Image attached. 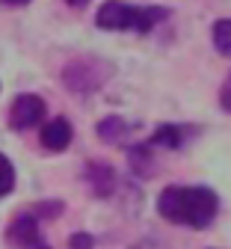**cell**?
I'll list each match as a JSON object with an SVG mask.
<instances>
[{
	"label": "cell",
	"instance_id": "cell-1",
	"mask_svg": "<svg viewBox=\"0 0 231 249\" xmlns=\"http://www.w3.org/2000/svg\"><path fill=\"white\" fill-rule=\"evenodd\" d=\"M157 213L172 226L208 229L219 213V196L208 184H166L157 196Z\"/></svg>",
	"mask_w": 231,
	"mask_h": 249
},
{
	"label": "cell",
	"instance_id": "cell-2",
	"mask_svg": "<svg viewBox=\"0 0 231 249\" xmlns=\"http://www.w3.org/2000/svg\"><path fill=\"white\" fill-rule=\"evenodd\" d=\"M172 15L169 6H140V3H124V0H107L101 3L95 15V24L110 33H151L157 24H163Z\"/></svg>",
	"mask_w": 231,
	"mask_h": 249
},
{
	"label": "cell",
	"instance_id": "cell-3",
	"mask_svg": "<svg viewBox=\"0 0 231 249\" xmlns=\"http://www.w3.org/2000/svg\"><path fill=\"white\" fill-rule=\"evenodd\" d=\"M113 66L104 59H95V56H80V59H71L65 62L62 69V83L69 86L71 92H77V95H92V92H98L110 77H113Z\"/></svg>",
	"mask_w": 231,
	"mask_h": 249
},
{
	"label": "cell",
	"instance_id": "cell-4",
	"mask_svg": "<svg viewBox=\"0 0 231 249\" xmlns=\"http://www.w3.org/2000/svg\"><path fill=\"white\" fill-rule=\"evenodd\" d=\"M3 237H6L9 249H53L42 237V220L33 211H24V213L12 216Z\"/></svg>",
	"mask_w": 231,
	"mask_h": 249
},
{
	"label": "cell",
	"instance_id": "cell-5",
	"mask_svg": "<svg viewBox=\"0 0 231 249\" xmlns=\"http://www.w3.org/2000/svg\"><path fill=\"white\" fill-rule=\"evenodd\" d=\"M48 113V104L39 98V95H18L12 104H9V128L12 131H30L36 128V124H42Z\"/></svg>",
	"mask_w": 231,
	"mask_h": 249
},
{
	"label": "cell",
	"instance_id": "cell-6",
	"mask_svg": "<svg viewBox=\"0 0 231 249\" xmlns=\"http://www.w3.org/2000/svg\"><path fill=\"white\" fill-rule=\"evenodd\" d=\"M199 124H181V122H166L157 124V131L148 137L151 148H166V151H178L184 145H190L195 137H199Z\"/></svg>",
	"mask_w": 231,
	"mask_h": 249
},
{
	"label": "cell",
	"instance_id": "cell-7",
	"mask_svg": "<svg viewBox=\"0 0 231 249\" xmlns=\"http://www.w3.org/2000/svg\"><path fill=\"white\" fill-rule=\"evenodd\" d=\"M39 140H42V145L48 151H65V148L71 145V140H74V124L65 116H56V119H51V122L42 124Z\"/></svg>",
	"mask_w": 231,
	"mask_h": 249
},
{
	"label": "cell",
	"instance_id": "cell-8",
	"mask_svg": "<svg viewBox=\"0 0 231 249\" xmlns=\"http://www.w3.org/2000/svg\"><path fill=\"white\" fill-rule=\"evenodd\" d=\"M83 178H86V187H89L98 199H107V196H113V190H116V172H113V166H107V163H98V160L86 163V166H83Z\"/></svg>",
	"mask_w": 231,
	"mask_h": 249
},
{
	"label": "cell",
	"instance_id": "cell-9",
	"mask_svg": "<svg viewBox=\"0 0 231 249\" xmlns=\"http://www.w3.org/2000/svg\"><path fill=\"white\" fill-rule=\"evenodd\" d=\"M98 140H101L104 145H127L130 134H134V124H130L127 119L122 116H107L98 122V128H95Z\"/></svg>",
	"mask_w": 231,
	"mask_h": 249
},
{
	"label": "cell",
	"instance_id": "cell-10",
	"mask_svg": "<svg viewBox=\"0 0 231 249\" xmlns=\"http://www.w3.org/2000/svg\"><path fill=\"white\" fill-rule=\"evenodd\" d=\"M127 160H130V169H134L137 178H151L157 172V158H154V148L148 142L130 145L127 148Z\"/></svg>",
	"mask_w": 231,
	"mask_h": 249
},
{
	"label": "cell",
	"instance_id": "cell-11",
	"mask_svg": "<svg viewBox=\"0 0 231 249\" xmlns=\"http://www.w3.org/2000/svg\"><path fill=\"white\" fill-rule=\"evenodd\" d=\"M211 39H213L216 53L225 56V59H231V18H219V21H213Z\"/></svg>",
	"mask_w": 231,
	"mask_h": 249
},
{
	"label": "cell",
	"instance_id": "cell-12",
	"mask_svg": "<svg viewBox=\"0 0 231 249\" xmlns=\"http://www.w3.org/2000/svg\"><path fill=\"white\" fill-rule=\"evenodd\" d=\"M15 190V166L12 160L0 151V196H9Z\"/></svg>",
	"mask_w": 231,
	"mask_h": 249
},
{
	"label": "cell",
	"instance_id": "cell-13",
	"mask_svg": "<svg viewBox=\"0 0 231 249\" xmlns=\"http://www.w3.org/2000/svg\"><path fill=\"white\" fill-rule=\"evenodd\" d=\"M62 208H65V205H62L59 199H51V202H39V205H33L30 211L36 213L39 220H56V216L62 213Z\"/></svg>",
	"mask_w": 231,
	"mask_h": 249
},
{
	"label": "cell",
	"instance_id": "cell-14",
	"mask_svg": "<svg viewBox=\"0 0 231 249\" xmlns=\"http://www.w3.org/2000/svg\"><path fill=\"white\" fill-rule=\"evenodd\" d=\"M95 246V237L89 231H74L69 237V249H92Z\"/></svg>",
	"mask_w": 231,
	"mask_h": 249
},
{
	"label": "cell",
	"instance_id": "cell-15",
	"mask_svg": "<svg viewBox=\"0 0 231 249\" xmlns=\"http://www.w3.org/2000/svg\"><path fill=\"white\" fill-rule=\"evenodd\" d=\"M219 104H222L225 113H231V74L225 77V83H222V89H219Z\"/></svg>",
	"mask_w": 231,
	"mask_h": 249
},
{
	"label": "cell",
	"instance_id": "cell-16",
	"mask_svg": "<svg viewBox=\"0 0 231 249\" xmlns=\"http://www.w3.org/2000/svg\"><path fill=\"white\" fill-rule=\"evenodd\" d=\"M0 3H6V6H27L30 0H0Z\"/></svg>",
	"mask_w": 231,
	"mask_h": 249
},
{
	"label": "cell",
	"instance_id": "cell-17",
	"mask_svg": "<svg viewBox=\"0 0 231 249\" xmlns=\"http://www.w3.org/2000/svg\"><path fill=\"white\" fill-rule=\"evenodd\" d=\"M65 3H69V6H86L89 0H65Z\"/></svg>",
	"mask_w": 231,
	"mask_h": 249
},
{
	"label": "cell",
	"instance_id": "cell-18",
	"mask_svg": "<svg viewBox=\"0 0 231 249\" xmlns=\"http://www.w3.org/2000/svg\"><path fill=\"white\" fill-rule=\"evenodd\" d=\"M134 249H160V246H151V243H140V246H134Z\"/></svg>",
	"mask_w": 231,
	"mask_h": 249
}]
</instances>
